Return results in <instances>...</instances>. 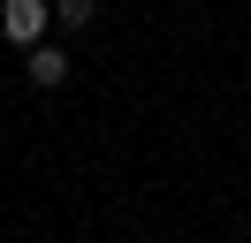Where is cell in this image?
I'll use <instances>...</instances> for the list:
<instances>
[{"mask_svg": "<svg viewBox=\"0 0 251 243\" xmlns=\"http://www.w3.org/2000/svg\"><path fill=\"white\" fill-rule=\"evenodd\" d=\"M46 0H0V30H8V38H16V46H38V38H46Z\"/></svg>", "mask_w": 251, "mask_h": 243, "instance_id": "obj_1", "label": "cell"}, {"mask_svg": "<svg viewBox=\"0 0 251 243\" xmlns=\"http://www.w3.org/2000/svg\"><path fill=\"white\" fill-rule=\"evenodd\" d=\"M53 15L61 23H92V0H53Z\"/></svg>", "mask_w": 251, "mask_h": 243, "instance_id": "obj_3", "label": "cell"}, {"mask_svg": "<svg viewBox=\"0 0 251 243\" xmlns=\"http://www.w3.org/2000/svg\"><path fill=\"white\" fill-rule=\"evenodd\" d=\"M23 61H31V84H46V91H53V84L69 76V53H61V46H46V38H38V46H31Z\"/></svg>", "mask_w": 251, "mask_h": 243, "instance_id": "obj_2", "label": "cell"}]
</instances>
